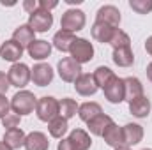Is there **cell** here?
Instances as JSON below:
<instances>
[{
  "instance_id": "cell-1",
  "label": "cell",
  "mask_w": 152,
  "mask_h": 150,
  "mask_svg": "<svg viewBox=\"0 0 152 150\" xmlns=\"http://www.w3.org/2000/svg\"><path fill=\"white\" fill-rule=\"evenodd\" d=\"M36 104H37V97L28 90H20L11 99V110H12V113H16L20 117L30 115L36 110Z\"/></svg>"
},
{
  "instance_id": "cell-2",
  "label": "cell",
  "mask_w": 152,
  "mask_h": 150,
  "mask_svg": "<svg viewBox=\"0 0 152 150\" xmlns=\"http://www.w3.org/2000/svg\"><path fill=\"white\" fill-rule=\"evenodd\" d=\"M87 23V18H85V12L81 9H67L64 14H62V20H60V30H66V32H80Z\"/></svg>"
},
{
  "instance_id": "cell-3",
  "label": "cell",
  "mask_w": 152,
  "mask_h": 150,
  "mask_svg": "<svg viewBox=\"0 0 152 150\" xmlns=\"http://www.w3.org/2000/svg\"><path fill=\"white\" fill-rule=\"evenodd\" d=\"M36 115L41 122H51L58 117V101L51 95H44L37 99L36 104Z\"/></svg>"
},
{
  "instance_id": "cell-4",
  "label": "cell",
  "mask_w": 152,
  "mask_h": 150,
  "mask_svg": "<svg viewBox=\"0 0 152 150\" xmlns=\"http://www.w3.org/2000/svg\"><path fill=\"white\" fill-rule=\"evenodd\" d=\"M7 78H9L11 87L25 88L28 85V81L32 79V71H30V67L27 64L18 62V64H12L11 66V69L7 71Z\"/></svg>"
},
{
  "instance_id": "cell-5",
  "label": "cell",
  "mask_w": 152,
  "mask_h": 150,
  "mask_svg": "<svg viewBox=\"0 0 152 150\" xmlns=\"http://www.w3.org/2000/svg\"><path fill=\"white\" fill-rule=\"evenodd\" d=\"M69 53H71V58L81 66V64H87V62H90L94 58V46L87 39L76 37L71 50H69Z\"/></svg>"
},
{
  "instance_id": "cell-6",
  "label": "cell",
  "mask_w": 152,
  "mask_h": 150,
  "mask_svg": "<svg viewBox=\"0 0 152 150\" xmlns=\"http://www.w3.org/2000/svg\"><path fill=\"white\" fill-rule=\"evenodd\" d=\"M57 71H58V76L62 78V81L75 83L76 79L81 76V66L76 60H73L71 57H66V58H62L57 64Z\"/></svg>"
},
{
  "instance_id": "cell-7",
  "label": "cell",
  "mask_w": 152,
  "mask_h": 150,
  "mask_svg": "<svg viewBox=\"0 0 152 150\" xmlns=\"http://www.w3.org/2000/svg\"><path fill=\"white\" fill-rule=\"evenodd\" d=\"M34 32H48L53 25V14L50 11H44V9H37L34 11L30 16H28V23H27Z\"/></svg>"
},
{
  "instance_id": "cell-8",
  "label": "cell",
  "mask_w": 152,
  "mask_h": 150,
  "mask_svg": "<svg viewBox=\"0 0 152 150\" xmlns=\"http://www.w3.org/2000/svg\"><path fill=\"white\" fill-rule=\"evenodd\" d=\"M104 92V97L112 103V104H118L122 101H126V90H124V79L118 78V76H113L106 87L103 88Z\"/></svg>"
},
{
  "instance_id": "cell-9",
  "label": "cell",
  "mask_w": 152,
  "mask_h": 150,
  "mask_svg": "<svg viewBox=\"0 0 152 150\" xmlns=\"http://www.w3.org/2000/svg\"><path fill=\"white\" fill-rule=\"evenodd\" d=\"M96 21L106 23V25H110L113 28H118V25H120V11L115 5H103V7L97 9Z\"/></svg>"
},
{
  "instance_id": "cell-10",
  "label": "cell",
  "mask_w": 152,
  "mask_h": 150,
  "mask_svg": "<svg viewBox=\"0 0 152 150\" xmlns=\"http://www.w3.org/2000/svg\"><path fill=\"white\" fill-rule=\"evenodd\" d=\"M30 71H32V81H34L37 87H46V85H50V83L53 81V69H51V66H48V64L39 62V64H36Z\"/></svg>"
},
{
  "instance_id": "cell-11",
  "label": "cell",
  "mask_w": 152,
  "mask_h": 150,
  "mask_svg": "<svg viewBox=\"0 0 152 150\" xmlns=\"http://www.w3.org/2000/svg\"><path fill=\"white\" fill-rule=\"evenodd\" d=\"M0 57L5 60V62H12V64H18L20 58L23 57V48L14 42L12 39L11 41H5L2 46H0Z\"/></svg>"
},
{
  "instance_id": "cell-12",
  "label": "cell",
  "mask_w": 152,
  "mask_h": 150,
  "mask_svg": "<svg viewBox=\"0 0 152 150\" xmlns=\"http://www.w3.org/2000/svg\"><path fill=\"white\" fill-rule=\"evenodd\" d=\"M75 90L83 97L94 95L97 92V85L94 81V76L88 74V73H81V76L75 81Z\"/></svg>"
},
{
  "instance_id": "cell-13",
  "label": "cell",
  "mask_w": 152,
  "mask_h": 150,
  "mask_svg": "<svg viewBox=\"0 0 152 150\" xmlns=\"http://www.w3.org/2000/svg\"><path fill=\"white\" fill-rule=\"evenodd\" d=\"M27 51H28V57L32 60L41 62V60H44V58H48L51 55V42H48L44 39H37L27 48Z\"/></svg>"
},
{
  "instance_id": "cell-14",
  "label": "cell",
  "mask_w": 152,
  "mask_h": 150,
  "mask_svg": "<svg viewBox=\"0 0 152 150\" xmlns=\"http://www.w3.org/2000/svg\"><path fill=\"white\" fill-rule=\"evenodd\" d=\"M122 134H124V147H133L143 140V127L138 124H126L122 127Z\"/></svg>"
},
{
  "instance_id": "cell-15",
  "label": "cell",
  "mask_w": 152,
  "mask_h": 150,
  "mask_svg": "<svg viewBox=\"0 0 152 150\" xmlns=\"http://www.w3.org/2000/svg\"><path fill=\"white\" fill-rule=\"evenodd\" d=\"M25 150H48L50 149V141L48 136L41 131H32L30 134H27L25 138Z\"/></svg>"
},
{
  "instance_id": "cell-16",
  "label": "cell",
  "mask_w": 152,
  "mask_h": 150,
  "mask_svg": "<svg viewBox=\"0 0 152 150\" xmlns=\"http://www.w3.org/2000/svg\"><path fill=\"white\" fill-rule=\"evenodd\" d=\"M151 108H152L151 101L145 95L129 101V111H131L133 117H136V118H147L149 113H151Z\"/></svg>"
},
{
  "instance_id": "cell-17",
  "label": "cell",
  "mask_w": 152,
  "mask_h": 150,
  "mask_svg": "<svg viewBox=\"0 0 152 150\" xmlns=\"http://www.w3.org/2000/svg\"><path fill=\"white\" fill-rule=\"evenodd\" d=\"M36 32L28 27V25H20L14 32H12V41L18 42L21 48H28L34 41H36Z\"/></svg>"
},
{
  "instance_id": "cell-18",
  "label": "cell",
  "mask_w": 152,
  "mask_h": 150,
  "mask_svg": "<svg viewBox=\"0 0 152 150\" xmlns=\"http://www.w3.org/2000/svg\"><path fill=\"white\" fill-rule=\"evenodd\" d=\"M124 90H126V101H133V99L143 95V85L134 76L124 78Z\"/></svg>"
},
{
  "instance_id": "cell-19",
  "label": "cell",
  "mask_w": 152,
  "mask_h": 150,
  "mask_svg": "<svg viewBox=\"0 0 152 150\" xmlns=\"http://www.w3.org/2000/svg\"><path fill=\"white\" fill-rule=\"evenodd\" d=\"M112 124H113L112 117L103 113V115L96 117L94 120H90L87 125H88V133H90V134H94V136H103V134H104V131H106Z\"/></svg>"
},
{
  "instance_id": "cell-20",
  "label": "cell",
  "mask_w": 152,
  "mask_h": 150,
  "mask_svg": "<svg viewBox=\"0 0 152 150\" xmlns=\"http://www.w3.org/2000/svg\"><path fill=\"white\" fill-rule=\"evenodd\" d=\"M90 32H92V37L96 39L97 42H103V44H106V42H108V44H110L115 28H113V27H110V25H106V23L94 21V25H92Z\"/></svg>"
},
{
  "instance_id": "cell-21",
  "label": "cell",
  "mask_w": 152,
  "mask_h": 150,
  "mask_svg": "<svg viewBox=\"0 0 152 150\" xmlns=\"http://www.w3.org/2000/svg\"><path fill=\"white\" fill-rule=\"evenodd\" d=\"M99 115H103V108H101V104H97V103H83V104H80L78 106V117H80V120H83V122H90V120H94L96 117H99Z\"/></svg>"
},
{
  "instance_id": "cell-22",
  "label": "cell",
  "mask_w": 152,
  "mask_h": 150,
  "mask_svg": "<svg viewBox=\"0 0 152 150\" xmlns=\"http://www.w3.org/2000/svg\"><path fill=\"white\" fill-rule=\"evenodd\" d=\"M103 138H104V143H106V145H110V147H113V149L124 147V134H122V127H118L115 122L108 127V129H106V131H104Z\"/></svg>"
},
{
  "instance_id": "cell-23",
  "label": "cell",
  "mask_w": 152,
  "mask_h": 150,
  "mask_svg": "<svg viewBox=\"0 0 152 150\" xmlns=\"http://www.w3.org/2000/svg\"><path fill=\"white\" fill-rule=\"evenodd\" d=\"M69 141L75 145L76 150H88L92 147V140H90L88 133L83 129H73L69 134Z\"/></svg>"
},
{
  "instance_id": "cell-24",
  "label": "cell",
  "mask_w": 152,
  "mask_h": 150,
  "mask_svg": "<svg viewBox=\"0 0 152 150\" xmlns=\"http://www.w3.org/2000/svg\"><path fill=\"white\" fill-rule=\"evenodd\" d=\"M25 138H27V134H25L23 129H20V127L9 129V131H5V134H4V141H5L12 150L23 147V145H25Z\"/></svg>"
},
{
  "instance_id": "cell-25",
  "label": "cell",
  "mask_w": 152,
  "mask_h": 150,
  "mask_svg": "<svg viewBox=\"0 0 152 150\" xmlns=\"http://www.w3.org/2000/svg\"><path fill=\"white\" fill-rule=\"evenodd\" d=\"M112 58H113V62L118 67H129V66H133V62H134V53H133L131 46H127V48H118V50H113Z\"/></svg>"
},
{
  "instance_id": "cell-26",
  "label": "cell",
  "mask_w": 152,
  "mask_h": 150,
  "mask_svg": "<svg viewBox=\"0 0 152 150\" xmlns=\"http://www.w3.org/2000/svg\"><path fill=\"white\" fill-rule=\"evenodd\" d=\"M75 39H76L75 34L66 32V30H58V32L53 36V46H55L58 51L66 53V51H69V50H71V46H73Z\"/></svg>"
},
{
  "instance_id": "cell-27",
  "label": "cell",
  "mask_w": 152,
  "mask_h": 150,
  "mask_svg": "<svg viewBox=\"0 0 152 150\" xmlns=\"http://www.w3.org/2000/svg\"><path fill=\"white\" fill-rule=\"evenodd\" d=\"M67 120L62 118V117H57L53 118L51 122H48V131H50V136L51 138H57V140H62L67 133Z\"/></svg>"
},
{
  "instance_id": "cell-28",
  "label": "cell",
  "mask_w": 152,
  "mask_h": 150,
  "mask_svg": "<svg viewBox=\"0 0 152 150\" xmlns=\"http://www.w3.org/2000/svg\"><path fill=\"white\" fill-rule=\"evenodd\" d=\"M78 113V103L71 97H64L62 101H58V117L69 120Z\"/></svg>"
},
{
  "instance_id": "cell-29",
  "label": "cell",
  "mask_w": 152,
  "mask_h": 150,
  "mask_svg": "<svg viewBox=\"0 0 152 150\" xmlns=\"http://www.w3.org/2000/svg\"><path fill=\"white\" fill-rule=\"evenodd\" d=\"M94 81H96V85H97V88H104L106 87V83L112 79L115 76V73L110 69V67H104V66H99L96 71H94Z\"/></svg>"
},
{
  "instance_id": "cell-30",
  "label": "cell",
  "mask_w": 152,
  "mask_h": 150,
  "mask_svg": "<svg viewBox=\"0 0 152 150\" xmlns=\"http://www.w3.org/2000/svg\"><path fill=\"white\" fill-rule=\"evenodd\" d=\"M110 44H112V48H113V50H118V48H127V46H131V39H129V36H127L124 30L115 28Z\"/></svg>"
},
{
  "instance_id": "cell-31",
  "label": "cell",
  "mask_w": 152,
  "mask_h": 150,
  "mask_svg": "<svg viewBox=\"0 0 152 150\" xmlns=\"http://www.w3.org/2000/svg\"><path fill=\"white\" fill-rule=\"evenodd\" d=\"M129 7L138 14H149L152 11V0H129Z\"/></svg>"
},
{
  "instance_id": "cell-32",
  "label": "cell",
  "mask_w": 152,
  "mask_h": 150,
  "mask_svg": "<svg viewBox=\"0 0 152 150\" xmlns=\"http://www.w3.org/2000/svg\"><path fill=\"white\" fill-rule=\"evenodd\" d=\"M20 120H21L20 115H16V113H7V115L2 118V125L5 127V131H9V129L18 127V125H20Z\"/></svg>"
},
{
  "instance_id": "cell-33",
  "label": "cell",
  "mask_w": 152,
  "mask_h": 150,
  "mask_svg": "<svg viewBox=\"0 0 152 150\" xmlns=\"http://www.w3.org/2000/svg\"><path fill=\"white\" fill-rule=\"evenodd\" d=\"M7 113H11V101H9L5 95H0V120H2Z\"/></svg>"
},
{
  "instance_id": "cell-34",
  "label": "cell",
  "mask_w": 152,
  "mask_h": 150,
  "mask_svg": "<svg viewBox=\"0 0 152 150\" xmlns=\"http://www.w3.org/2000/svg\"><path fill=\"white\" fill-rule=\"evenodd\" d=\"M9 87H11V83H9V78H7V74L0 71V95H4V94L9 90Z\"/></svg>"
},
{
  "instance_id": "cell-35",
  "label": "cell",
  "mask_w": 152,
  "mask_h": 150,
  "mask_svg": "<svg viewBox=\"0 0 152 150\" xmlns=\"http://www.w3.org/2000/svg\"><path fill=\"white\" fill-rule=\"evenodd\" d=\"M23 9H25L28 14H32L34 11L39 9V0H25V2H23Z\"/></svg>"
},
{
  "instance_id": "cell-36",
  "label": "cell",
  "mask_w": 152,
  "mask_h": 150,
  "mask_svg": "<svg viewBox=\"0 0 152 150\" xmlns=\"http://www.w3.org/2000/svg\"><path fill=\"white\" fill-rule=\"evenodd\" d=\"M57 5H58L57 0H39V9H44V11H50V12H51V9H55Z\"/></svg>"
},
{
  "instance_id": "cell-37",
  "label": "cell",
  "mask_w": 152,
  "mask_h": 150,
  "mask_svg": "<svg viewBox=\"0 0 152 150\" xmlns=\"http://www.w3.org/2000/svg\"><path fill=\"white\" fill-rule=\"evenodd\" d=\"M57 150H76V149H75V145L69 141V138H62V140L58 141Z\"/></svg>"
},
{
  "instance_id": "cell-38",
  "label": "cell",
  "mask_w": 152,
  "mask_h": 150,
  "mask_svg": "<svg viewBox=\"0 0 152 150\" xmlns=\"http://www.w3.org/2000/svg\"><path fill=\"white\" fill-rule=\"evenodd\" d=\"M145 51L152 57V36L151 37H147V41H145Z\"/></svg>"
},
{
  "instance_id": "cell-39",
  "label": "cell",
  "mask_w": 152,
  "mask_h": 150,
  "mask_svg": "<svg viewBox=\"0 0 152 150\" xmlns=\"http://www.w3.org/2000/svg\"><path fill=\"white\" fill-rule=\"evenodd\" d=\"M147 78H149V79L152 81V62L149 64V66H147Z\"/></svg>"
},
{
  "instance_id": "cell-40",
  "label": "cell",
  "mask_w": 152,
  "mask_h": 150,
  "mask_svg": "<svg viewBox=\"0 0 152 150\" xmlns=\"http://www.w3.org/2000/svg\"><path fill=\"white\" fill-rule=\"evenodd\" d=\"M0 150H12V149H11L5 141H0Z\"/></svg>"
},
{
  "instance_id": "cell-41",
  "label": "cell",
  "mask_w": 152,
  "mask_h": 150,
  "mask_svg": "<svg viewBox=\"0 0 152 150\" xmlns=\"http://www.w3.org/2000/svg\"><path fill=\"white\" fill-rule=\"evenodd\" d=\"M66 2H67V4H71V5H73V4H76V5H78V4H81V0H66Z\"/></svg>"
},
{
  "instance_id": "cell-42",
  "label": "cell",
  "mask_w": 152,
  "mask_h": 150,
  "mask_svg": "<svg viewBox=\"0 0 152 150\" xmlns=\"http://www.w3.org/2000/svg\"><path fill=\"white\" fill-rule=\"evenodd\" d=\"M113 150H131L129 147H118V149H113Z\"/></svg>"
},
{
  "instance_id": "cell-43",
  "label": "cell",
  "mask_w": 152,
  "mask_h": 150,
  "mask_svg": "<svg viewBox=\"0 0 152 150\" xmlns=\"http://www.w3.org/2000/svg\"><path fill=\"white\" fill-rule=\"evenodd\" d=\"M143 150H152V149H143Z\"/></svg>"
}]
</instances>
